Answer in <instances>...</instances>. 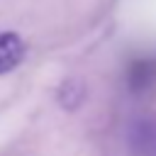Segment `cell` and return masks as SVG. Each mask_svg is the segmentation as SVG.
<instances>
[{"instance_id": "3957f363", "label": "cell", "mask_w": 156, "mask_h": 156, "mask_svg": "<svg viewBox=\"0 0 156 156\" xmlns=\"http://www.w3.org/2000/svg\"><path fill=\"white\" fill-rule=\"evenodd\" d=\"M154 73H156V71H154V63H149V61H139V63H134V66H132V71H129L132 88H134V90L146 88V85L151 83Z\"/></svg>"}, {"instance_id": "7a4b0ae2", "label": "cell", "mask_w": 156, "mask_h": 156, "mask_svg": "<svg viewBox=\"0 0 156 156\" xmlns=\"http://www.w3.org/2000/svg\"><path fill=\"white\" fill-rule=\"evenodd\" d=\"M134 149L141 156H156V122L139 124L136 139H134Z\"/></svg>"}, {"instance_id": "6da1fadb", "label": "cell", "mask_w": 156, "mask_h": 156, "mask_svg": "<svg viewBox=\"0 0 156 156\" xmlns=\"http://www.w3.org/2000/svg\"><path fill=\"white\" fill-rule=\"evenodd\" d=\"M24 41L15 32H0V76L15 71L24 58Z\"/></svg>"}]
</instances>
